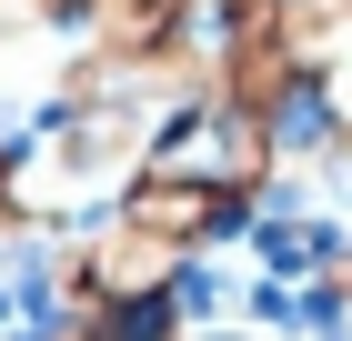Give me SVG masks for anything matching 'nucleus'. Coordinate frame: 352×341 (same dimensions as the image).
I'll use <instances>...</instances> for the list:
<instances>
[{"mask_svg": "<svg viewBox=\"0 0 352 341\" xmlns=\"http://www.w3.org/2000/svg\"><path fill=\"white\" fill-rule=\"evenodd\" d=\"M131 181H162V191H191V201L252 211V191L272 181V161H262V131H252L242 101H221V91H171V101L151 110V131H141Z\"/></svg>", "mask_w": 352, "mask_h": 341, "instance_id": "obj_1", "label": "nucleus"}, {"mask_svg": "<svg viewBox=\"0 0 352 341\" xmlns=\"http://www.w3.org/2000/svg\"><path fill=\"white\" fill-rule=\"evenodd\" d=\"M21 231V221H10V151H0V241Z\"/></svg>", "mask_w": 352, "mask_h": 341, "instance_id": "obj_2", "label": "nucleus"}, {"mask_svg": "<svg viewBox=\"0 0 352 341\" xmlns=\"http://www.w3.org/2000/svg\"><path fill=\"white\" fill-rule=\"evenodd\" d=\"M182 341H252V331H242V321H221V331H182Z\"/></svg>", "mask_w": 352, "mask_h": 341, "instance_id": "obj_3", "label": "nucleus"}]
</instances>
